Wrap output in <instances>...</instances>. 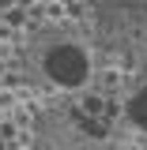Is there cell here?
I'll return each mask as SVG.
<instances>
[{
    "label": "cell",
    "mask_w": 147,
    "mask_h": 150,
    "mask_svg": "<svg viewBox=\"0 0 147 150\" xmlns=\"http://www.w3.org/2000/svg\"><path fill=\"white\" fill-rule=\"evenodd\" d=\"M125 120H128L140 135H147V83H140V86L125 98Z\"/></svg>",
    "instance_id": "2"
},
{
    "label": "cell",
    "mask_w": 147,
    "mask_h": 150,
    "mask_svg": "<svg viewBox=\"0 0 147 150\" xmlns=\"http://www.w3.org/2000/svg\"><path fill=\"white\" fill-rule=\"evenodd\" d=\"M27 64L38 83H45L60 94H79L94 79L91 45L68 30H38L27 41Z\"/></svg>",
    "instance_id": "1"
}]
</instances>
